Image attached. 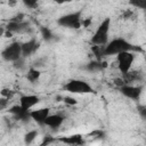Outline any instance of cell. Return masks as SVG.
I'll return each mask as SVG.
<instances>
[{
	"instance_id": "1",
	"label": "cell",
	"mask_w": 146,
	"mask_h": 146,
	"mask_svg": "<svg viewBox=\"0 0 146 146\" xmlns=\"http://www.w3.org/2000/svg\"><path fill=\"white\" fill-rule=\"evenodd\" d=\"M133 50V46L128 42L127 40L122 39V38H116L113 39L112 41L107 42V44L103 48V54L106 56H112V55H119L121 52L124 51H132Z\"/></svg>"
},
{
	"instance_id": "2",
	"label": "cell",
	"mask_w": 146,
	"mask_h": 146,
	"mask_svg": "<svg viewBox=\"0 0 146 146\" xmlns=\"http://www.w3.org/2000/svg\"><path fill=\"white\" fill-rule=\"evenodd\" d=\"M110 26H111V19L110 18H105L96 29L92 38H91V42L95 46L98 47H105L107 44L108 41V32H110Z\"/></svg>"
},
{
	"instance_id": "3",
	"label": "cell",
	"mask_w": 146,
	"mask_h": 146,
	"mask_svg": "<svg viewBox=\"0 0 146 146\" xmlns=\"http://www.w3.org/2000/svg\"><path fill=\"white\" fill-rule=\"evenodd\" d=\"M82 11H73L70 14H66L62 17H59L57 19L58 25L63 26V27H67V29H74L78 30L82 26Z\"/></svg>"
},
{
	"instance_id": "4",
	"label": "cell",
	"mask_w": 146,
	"mask_h": 146,
	"mask_svg": "<svg viewBox=\"0 0 146 146\" xmlns=\"http://www.w3.org/2000/svg\"><path fill=\"white\" fill-rule=\"evenodd\" d=\"M136 55L133 51H124L116 56V64L117 68L122 74H127L130 72L132 64L135 62Z\"/></svg>"
},
{
	"instance_id": "5",
	"label": "cell",
	"mask_w": 146,
	"mask_h": 146,
	"mask_svg": "<svg viewBox=\"0 0 146 146\" xmlns=\"http://www.w3.org/2000/svg\"><path fill=\"white\" fill-rule=\"evenodd\" d=\"M64 89L71 94H90L94 91L92 87L88 82L80 80V79L70 80L64 86Z\"/></svg>"
},
{
	"instance_id": "6",
	"label": "cell",
	"mask_w": 146,
	"mask_h": 146,
	"mask_svg": "<svg viewBox=\"0 0 146 146\" xmlns=\"http://www.w3.org/2000/svg\"><path fill=\"white\" fill-rule=\"evenodd\" d=\"M23 57L22 52V43L19 42H11L2 50V58L6 62L15 63L19 58Z\"/></svg>"
},
{
	"instance_id": "7",
	"label": "cell",
	"mask_w": 146,
	"mask_h": 146,
	"mask_svg": "<svg viewBox=\"0 0 146 146\" xmlns=\"http://www.w3.org/2000/svg\"><path fill=\"white\" fill-rule=\"evenodd\" d=\"M141 90H143V88L140 86H133V84H125L122 88H120V92L124 97H127L129 99H133V100L139 99V97L141 95Z\"/></svg>"
},
{
	"instance_id": "8",
	"label": "cell",
	"mask_w": 146,
	"mask_h": 146,
	"mask_svg": "<svg viewBox=\"0 0 146 146\" xmlns=\"http://www.w3.org/2000/svg\"><path fill=\"white\" fill-rule=\"evenodd\" d=\"M40 102L39 97L35 96V95H25V96H22L21 99H19V105L27 112H31L32 108L38 105Z\"/></svg>"
},
{
	"instance_id": "9",
	"label": "cell",
	"mask_w": 146,
	"mask_h": 146,
	"mask_svg": "<svg viewBox=\"0 0 146 146\" xmlns=\"http://www.w3.org/2000/svg\"><path fill=\"white\" fill-rule=\"evenodd\" d=\"M39 42L35 39H30L27 41H25L24 43H22V52H23V57H27L33 55L38 48H39Z\"/></svg>"
},
{
	"instance_id": "10",
	"label": "cell",
	"mask_w": 146,
	"mask_h": 146,
	"mask_svg": "<svg viewBox=\"0 0 146 146\" xmlns=\"http://www.w3.org/2000/svg\"><path fill=\"white\" fill-rule=\"evenodd\" d=\"M50 115V111L49 108H39V110H32L30 112V116L31 119H33L36 123L40 124H44L46 119Z\"/></svg>"
},
{
	"instance_id": "11",
	"label": "cell",
	"mask_w": 146,
	"mask_h": 146,
	"mask_svg": "<svg viewBox=\"0 0 146 146\" xmlns=\"http://www.w3.org/2000/svg\"><path fill=\"white\" fill-rule=\"evenodd\" d=\"M64 116L56 113V114H50L46 121H44V125L51 128V129H58L63 123H64Z\"/></svg>"
},
{
	"instance_id": "12",
	"label": "cell",
	"mask_w": 146,
	"mask_h": 146,
	"mask_svg": "<svg viewBox=\"0 0 146 146\" xmlns=\"http://www.w3.org/2000/svg\"><path fill=\"white\" fill-rule=\"evenodd\" d=\"M59 140L62 143H65L67 145H74V146H80L83 144V138L81 135H72V136H67V137H60Z\"/></svg>"
},
{
	"instance_id": "13",
	"label": "cell",
	"mask_w": 146,
	"mask_h": 146,
	"mask_svg": "<svg viewBox=\"0 0 146 146\" xmlns=\"http://www.w3.org/2000/svg\"><path fill=\"white\" fill-rule=\"evenodd\" d=\"M39 78H40V71H39V70H36L35 67L29 68V71H27V73H26V79H27L30 82H35Z\"/></svg>"
},
{
	"instance_id": "14",
	"label": "cell",
	"mask_w": 146,
	"mask_h": 146,
	"mask_svg": "<svg viewBox=\"0 0 146 146\" xmlns=\"http://www.w3.org/2000/svg\"><path fill=\"white\" fill-rule=\"evenodd\" d=\"M36 137H38V131L36 130H30V131H27L25 133V136H24V143H25V145H31L35 140Z\"/></svg>"
},
{
	"instance_id": "15",
	"label": "cell",
	"mask_w": 146,
	"mask_h": 146,
	"mask_svg": "<svg viewBox=\"0 0 146 146\" xmlns=\"http://www.w3.org/2000/svg\"><path fill=\"white\" fill-rule=\"evenodd\" d=\"M86 68L89 72H98L103 68V65H102V62H90L89 64H87Z\"/></svg>"
},
{
	"instance_id": "16",
	"label": "cell",
	"mask_w": 146,
	"mask_h": 146,
	"mask_svg": "<svg viewBox=\"0 0 146 146\" xmlns=\"http://www.w3.org/2000/svg\"><path fill=\"white\" fill-rule=\"evenodd\" d=\"M14 66H15L16 68H18V70L25 68V57H22V58H19L18 60H16V62L14 63Z\"/></svg>"
},
{
	"instance_id": "17",
	"label": "cell",
	"mask_w": 146,
	"mask_h": 146,
	"mask_svg": "<svg viewBox=\"0 0 146 146\" xmlns=\"http://www.w3.org/2000/svg\"><path fill=\"white\" fill-rule=\"evenodd\" d=\"M131 5H133V6L137 7V8L146 9V0H144V1H140V0H138V1H132Z\"/></svg>"
},
{
	"instance_id": "18",
	"label": "cell",
	"mask_w": 146,
	"mask_h": 146,
	"mask_svg": "<svg viewBox=\"0 0 146 146\" xmlns=\"http://www.w3.org/2000/svg\"><path fill=\"white\" fill-rule=\"evenodd\" d=\"M63 100L67 105H75V104H78V100L75 98H73V97H64Z\"/></svg>"
},
{
	"instance_id": "19",
	"label": "cell",
	"mask_w": 146,
	"mask_h": 146,
	"mask_svg": "<svg viewBox=\"0 0 146 146\" xmlns=\"http://www.w3.org/2000/svg\"><path fill=\"white\" fill-rule=\"evenodd\" d=\"M8 102H9V99L1 97V99H0V108H1V110H5L6 106H7V104H8Z\"/></svg>"
},
{
	"instance_id": "20",
	"label": "cell",
	"mask_w": 146,
	"mask_h": 146,
	"mask_svg": "<svg viewBox=\"0 0 146 146\" xmlns=\"http://www.w3.org/2000/svg\"><path fill=\"white\" fill-rule=\"evenodd\" d=\"M42 34H43V38L44 39H47V40H49V39H51V33L48 31V29H43L42 30Z\"/></svg>"
},
{
	"instance_id": "21",
	"label": "cell",
	"mask_w": 146,
	"mask_h": 146,
	"mask_svg": "<svg viewBox=\"0 0 146 146\" xmlns=\"http://www.w3.org/2000/svg\"><path fill=\"white\" fill-rule=\"evenodd\" d=\"M138 112L144 119H146V106H139L138 107Z\"/></svg>"
},
{
	"instance_id": "22",
	"label": "cell",
	"mask_w": 146,
	"mask_h": 146,
	"mask_svg": "<svg viewBox=\"0 0 146 146\" xmlns=\"http://www.w3.org/2000/svg\"><path fill=\"white\" fill-rule=\"evenodd\" d=\"M103 135H104V133H103V131H100V130H96V131H92V132L90 133V136H92V137H95V138H100Z\"/></svg>"
},
{
	"instance_id": "23",
	"label": "cell",
	"mask_w": 146,
	"mask_h": 146,
	"mask_svg": "<svg viewBox=\"0 0 146 146\" xmlns=\"http://www.w3.org/2000/svg\"><path fill=\"white\" fill-rule=\"evenodd\" d=\"M24 3H25V5L27 6V7H31V8H32V7H35V6H36V2H35V1H25Z\"/></svg>"
}]
</instances>
